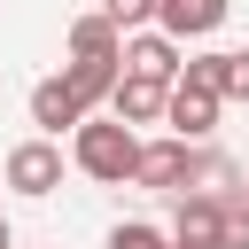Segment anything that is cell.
I'll return each mask as SVG.
<instances>
[{
    "mask_svg": "<svg viewBox=\"0 0 249 249\" xmlns=\"http://www.w3.org/2000/svg\"><path fill=\"white\" fill-rule=\"evenodd\" d=\"M70 163H78L86 179H101V187H124L132 163H140V132L109 124V117H86V124L70 132Z\"/></svg>",
    "mask_w": 249,
    "mask_h": 249,
    "instance_id": "obj_1",
    "label": "cell"
},
{
    "mask_svg": "<svg viewBox=\"0 0 249 249\" xmlns=\"http://www.w3.org/2000/svg\"><path fill=\"white\" fill-rule=\"evenodd\" d=\"M132 187H148V195H195L202 187V148H187V140H140Z\"/></svg>",
    "mask_w": 249,
    "mask_h": 249,
    "instance_id": "obj_2",
    "label": "cell"
},
{
    "mask_svg": "<svg viewBox=\"0 0 249 249\" xmlns=\"http://www.w3.org/2000/svg\"><path fill=\"white\" fill-rule=\"evenodd\" d=\"M0 179H8L16 195H31V202H39V195H54V187H62V148H54V140H16V148H8V163H0Z\"/></svg>",
    "mask_w": 249,
    "mask_h": 249,
    "instance_id": "obj_3",
    "label": "cell"
},
{
    "mask_svg": "<svg viewBox=\"0 0 249 249\" xmlns=\"http://www.w3.org/2000/svg\"><path fill=\"white\" fill-rule=\"evenodd\" d=\"M179 62H187V47H171L163 31H132L117 47V70L124 78H148V86H179Z\"/></svg>",
    "mask_w": 249,
    "mask_h": 249,
    "instance_id": "obj_4",
    "label": "cell"
},
{
    "mask_svg": "<svg viewBox=\"0 0 249 249\" xmlns=\"http://www.w3.org/2000/svg\"><path fill=\"white\" fill-rule=\"evenodd\" d=\"M226 202H233V195H202V187H195V195H179V210H171V233H163V241H171V249H218Z\"/></svg>",
    "mask_w": 249,
    "mask_h": 249,
    "instance_id": "obj_5",
    "label": "cell"
},
{
    "mask_svg": "<svg viewBox=\"0 0 249 249\" xmlns=\"http://www.w3.org/2000/svg\"><path fill=\"white\" fill-rule=\"evenodd\" d=\"M226 16H233V0H156V23L148 31H163L171 47H187V39H210Z\"/></svg>",
    "mask_w": 249,
    "mask_h": 249,
    "instance_id": "obj_6",
    "label": "cell"
},
{
    "mask_svg": "<svg viewBox=\"0 0 249 249\" xmlns=\"http://www.w3.org/2000/svg\"><path fill=\"white\" fill-rule=\"evenodd\" d=\"M163 93H171V86H148V78H124V70H117V86H109V124H124V132L163 124Z\"/></svg>",
    "mask_w": 249,
    "mask_h": 249,
    "instance_id": "obj_7",
    "label": "cell"
},
{
    "mask_svg": "<svg viewBox=\"0 0 249 249\" xmlns=\"http://www.w3.org/2000/svg\"><path fill=\"white\" fill-rule=\"evenodd\" d=\"M163 124H171V140L202 148V140L218 132V101H210V93H195V86H171V93H163Z\"/></svg>",
    "mask_w": 249,
    "mask_h": 249,
    "instance_id": "obj_8",
    "label": "cell"
},
{
    "mask_svg": "<svg viewBox=\"0 0 249 249\" xmlns=\"http://www.w3.org/2000/svg\"><path fill=\"white\" fill-rule=\"evenodd\" d=\"M31 124H39L47 140H62V132H78V124H86V109L70 101V86H62V78H39V86H31Z\"/></svg>",
    "mask_w": 249,
    "mask_h": 249,
    "instance_id": "obj_9",
    "label": "cell"
},
{
    "mask_svg": "<svg viewBox=\"0 0 249 249\" xmlns=\"http://www.w3.org/2000/svg\"><path fill=\"white\" fill-rule=\"evenodd\" d=\"M117 47H124V31L109 16H78L70 23V62H117Z\"/></svg>",
    "mask_w": 249,
    "mask_h": 249,
    "instance_id": "obj_10",
    "label": "cell"
},
{
    "mask_svg": "<svg viewBox=\"0 0 249 249\" xmlns=\"http://www.w3.org/2000/svg\"><path fill=\"white\" fill-rule=\"evenodd\" d=\"M62 86H70V101L93 117V101H109V86H117V62H70Z\"/></svg>",
    "mask_w": 249,
    "mask_h": 249,
    "instance_id": "obj_11",
    "label": "cell"
},
{
    "mask_svg": "<svg viewBox=\"0 0 249 249\" xmlns=\"http://www.w3.org/2000/svg\"><path fill=\"white\" fill-rule=\"evenodd\" d=\"M218 101H249V47H218Z\"/></svg>",
    "mask_w": 249,
    "mask_h": 249,
    "instance_id": "obj_12",
    "label": "cell"
},
{
    "mask_svg": "<svg viewBox=\"0 0 249 249\" xmlns=\"http://www.w3.org/2000/svg\"><path fill=\"white\" fill-rule=\"evenodd\" d=\"M93 16H109V23L132 39V31H148V23H156V0H101Z\"/></svg>",
    "mask_w": 249,
    "mask_h": 249,
    "instance_id": "obj_13",
    "label": "cell"
},
{
    "mask_svg": "<svg viewBox=\"0 0 249 249\" xmlns=\"http://www.w3.org/2000/svg\"><path fill=\"white\" fill-rule=\"evenodd\" d=\"M109 249H171V241H163V226H148V218H124V226H109Z\"/></svg>",
    "mask_w": 249,
    "mask_h": 249,
    "instance_id": "obj_14",
    "label": "cell"
},
{
    "mask_svg": "<svg viewBox=\"0 0 249 249\" xmlns=\"http://www.w3.org/2000/svg\"><path fill=\"white\" fill-rule=\"evenodd\" d=\"M218 249H249V218L226 202V226H218Z\"/></svg>",
    "mask_w": 249,
    "mask_h": 249,
    "instance_id": "obj_15",
    "label": "cell"
},
{
    "mask_svg": "<svg viewBox=\"0 0 249 249\" xmlns=\"http://www.w3.org/2000/svg\"><path fill=\"white\" fill-rule=\"evenodd\" d=\"M233 210H241V218H249V179H241V187H233Z\"/></svg>",
    "mask_w": 249,
    "mask_h": 249,
    "instance_id": "obj_16",
    "label": "cell"
},
{
    "mask_svg": "<svg viewBox=\"0 0 249 249\" xmlns=\"http://www.w3.org/2000/svg\"><path fill=\"white\" fill-rule=\"evenodd\" d=\"M0 249H16V233H8V218H0Z\"/></svg>",
    "mask_w": 249,
    "mask_h": 249,
    "instance_id": "obj_17",
    "label": "cell"
}]
</instances>
